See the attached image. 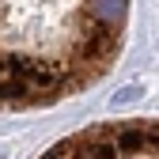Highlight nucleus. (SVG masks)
<instances>
[{"label":"nucleus","instance_id":"obj_1","mask_svg":"<svg viewBox=\"0 0 159 159\" xmlns=\"http://www.w3.org/2000/svg\"><path fill=\"white\" fill-rule=\"evenodd\" d=\"M42 159H159V121L91 125L53 144Z\"/></svg>","mask_w":159,"mask_h":159},{"label":"nucleus","instance_id":"obj_2","mask_svg":"<svg viewBox=\"0 0 159 159\" xmlns=\"http://www.w3.org/2000/svg\"><path fill=\"white\" fill-rule=\"evenodd\" d=\"M136 95H140V87H125V91L114 95V102H129V98H136Z\"/></svg>","mask_w":159,"mask_h":159},{"label":"nucleus","instance_id":"obj_3","mask_svg":"<svg viewBox=\"0 0 159 159\" xmlns=\"http://www.w3.org/2000/svg\"><path fill=\"white\" fill-rule=\"evenodd\" d=\"M0 159H4V148H0Z\"/></svg>","mask_w":159,"mask_h":159}]
</instances>
